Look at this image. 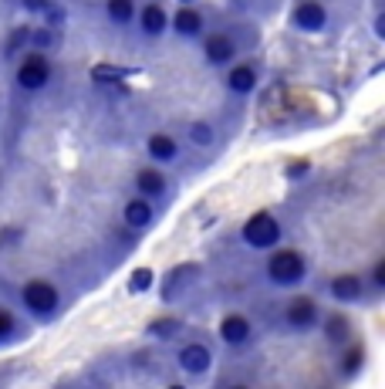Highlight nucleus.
I'll return each instance as SVG.
<instances>
[{
    "instance_id": "2f4dec72",
    "label": "nucleus",
    "mask_w": 385,
    "mask_h": 389,
    "mask_svg": "<svg viewBox=\"0 0 385 389\" xmlns=\"http://www.w3.org/2000/svg\"><path fill=\"white\" fill-rule=\"evenodd\" d=\"M169 389H186V386H169Z\"/></svg>"
},
{
    "instance_id": "aec40b11",
    "label": "nucleus",
    "mask_w": 385,
    "mask_h": 389,
    "mask_svg": "<svg viewBox=\"0 0 385 389\" xmlns=\"http://www.w3.org/2000/svg\"><path fill=\"white\" fill-rule=\"evenodd\" d=\"M132 0H109V17L116 21V24H129L132 21Z\"/></svg>"
},
{
    "instance_id": "f3484780",
    "label": "nucleus",
    "mask_w": 385,
    "mask_h": 389,
    "mask_svg": "<svg viewBox=\"0 0 385 389\" xmlns=\"http://www.w3.org/2000/svg\"><path fill=\"white\" fill-rule=\"evenodd\" d=\"M139 190L146 196H159L166 190V180L159 173H153V169H146V173H139Z\"/></svg>"
},
{
    "instance_id": "2eb2a0df",
    "label": "nucleus",
    "mask_w": 385,
    "mask_h": 389,
    "mask_svg": "<svg viewBox=\"0 0 385 389\" xmlns=\"http://www.w3.org/2000/svg\"><path fill=\"white\" fill-rule=\"evenodd\" d=\"M166 24H169V17H166V10H162V7H146V10H142V31H146V34H162V31H166Z\"/></svg>"
},
{
    "instance_id": "c85d7f7f",
    "label": "nucleus",
    "mask_w": 385,
    "mask_h": 389,
    "mask_svg": "<svg viewBox=\"0 0 385 389\" xmlns=\"http://www.w3.org/2000/svg\"><path fill=\"white\" fill-rule=\"evenodd\" d=\"M305 173H308V162H291V166H287V176H291V180H298V176H305Z\"/></svg>"
},
{
    "instance_id": "39448f33",
    "label": "nucleus",
    "mask_w": 385,
    "mask_h": 389,
    "mask_svg": "<svg viewBox=\"0 0 385 389\" xmlns=\"http://www.w3.org/2000/svg\"><path fill=\"white\" fill-rule=\"evenodd\" d=\"M199 277V264H176L173 271L166 274V284H162V295L166 298H179L192 281Z\"/></svg>"
},
{
    "instance_id": "7ed1b4c3",
    "label": "nucleus",
    "mask_w": 385,
    "mask_h": 389,
    "mask_svg": "<svg viewBox=\"0 0 385 389\" xmlns=\"http://www.w3.org/2000/svg\"><path fill=\"white\" fill-rule=\"evenodd\" d=\"M24 305L34 315H54L58 311V291L47 281H31L24 288Z\"/></svg>"
},
{
    "instance_id": "6e6552de",
    "label": "nucleus",
    "mask_w": 385,
    "mask_h": 389,
    "mask_svg": "<svg viewBox=\"0 0 385 389\" xmlns=\"http://www.w3.org/2000/svg\"><path fill=\"white\" fill-rule=\"evenodd\" d=\"M179 366L190 376H203L210 369V352H206V346H186V349L179 352Z\"/></svg>"
},
{
    "instance_id": "4be33fe9",
    "label": "nucleus",
    "mask_w": 385,
    "mask_h": 389,
    "mask_svg": "<svg viewBox=\"0 0 385 389\" xmlns=\"http://www.w3.org/2000/svg\"><path fill=\"white\" fill-rule=\"evenodd\" d=\"M125 75H129L125 68H112V65H95V72H91L95 81H118V78H125Z\"/></svg>"
},
{
    "instance_id": "f257e3e1",
    "label": "nucleus",
    "mask_w": 385,
    "mask_h": 389,
    "mask_svg": "<svg viewBox=\"0 0 385 389\" xmlns=\"http://www.w3.org/2000/svg\"><path fill=\"white\" fill-rule=\"evenodd\" d=\"M267 274L274 284H298V281L308 274V264H305V257L294 254V251H277L267 261Z\"/></svg>"
},
{
    "instance_id": "a878e982",
    "label": "nucleus",
    "mask_w": 385,
    "mask_h": 389,
    "mask_svg": "<svg viewBox=\"0 0 385 389\" xmlns=\"http://www.w3.org/2000/svg\"><path fill=\"white\" fill-rule=\"evenodd\" d=\"M14 335V318H10V311H0V342H7Z\"/></svg>"
},
{
    "instance_id": "1a4fd4ad",
    "label": "nucleus",
    "mask_w": 385,
    "mask_h": 389,
    "mask_svg": "<svg viewBox=\"0 0 385 389\" xmlns=\"http://www.w3.org/2000/svg\"><path fill=\"white\" fill-rule=\"evenodd\" d=\"M294 24L301 28V31H321L324 28V7L321 3H301L298 10H294Z\"/></svg>"
},
{
    "instance_id": "ddd939ff",
    "label": "nucleus",
    "mask_w": 385,
    "mask_h": 389,
    "mask_svg": "<svg viewBox=\"0 0 385 389\" xmlns=\"http://www.w3.org/2000/svg\"><path fill=\"white\" fill-rule=\"evenodd\" d=\"M230 88L236 95H247V92H254V85H257V72L250 68V65H240V68H233L230 72Z\"/></svg>"
},
{
    "instance_id": "b1692460",
    "label": "nucleus",
    "mask_w": 385,
    "mask_h": 389,
    "mask_svg": "<svg viewBox=\"0 0 385 389\" xmlns=\"http://www.w3.org/2000/svg\"><path fill=\"white\" fill-rule=\"evenodd\" d=\"M362 362H365V352H362V349H351V352H348V355H345V366H342V369H345V376H358Z\"/></svg>"
},
{
    "instance_id": "f03ea898",
    "label": "nucleus",
    "mask_w": 385,
    "mask_h": 389,
    "mask_svg": "<svg viewBox=\"0 0 385 389\" xmlns=\"http://www.w3.org/2000/svg\"><path fill=\"white\" fill-rule=\"evenodd\" d=\"M243 240L257 251H267L280 240V224L270 217V213H254L247 224H243Z\"/></svg>"
},
{
    "instance_id": "393cba45",
    "label": "nucleus",
    "mask_w": 385,
    "mask_h": 389,
    "mask_svg": "<svg viewBox=\"0 0 385 389\" xmlns=\"http://www.w3.org/2000/svg\"><path fill=\"white\" fill-rule=\"evenodd\" d=\"M28 34H31V31H24V28H21V31H14V38L7 41V48H3V51H7V54H17V51H21V44L28 41Z\"/></svg>"
},
{
    "instance_id": "f8f14e48",
    "label": "nucleus",
    "mask_w": 385,
    "mask_h": 389,
    "mask_svg": "<svg viewBox=\"0 0 385 389\" xmlns=\"http://www.w3.org/2000/svg\"><path fill=\"white\" fill-rule=\"evenodd\" d=\"M125 224H129V227H149V224H153V207H149V200H132V203L125 207Z\"/></svg>"
},
{
    "instance_id": "7c9ffc66",
    "label": "nucleus",
    "mask_w": 385,
    "mask_h": 389,
    "mask_svg": "<svg viewBox=\"0 0 385 389\" xmlns=\"http://www.w3.org/2000/svg\"><path fill=\"white\" fill-rule=\"evenodd\" d=\"M24 7H28V10H44L47 0H24Z\"/></svg>"
},
{
    "instance_id": "cd10ccee",
    "label": "nucleus",
    "mask_w": 385,
    "mask_h": 389,
    "mask_svg": "<svg viewBox=\"0 0 385 389\" xmlns=\"http://www.w3.org/2000/svg\"><path fill=\"white\" fill-rule=\"evenodd\" d=\"M28 41H31V44H38V48H47V44H51V31H31Z\"/></svg>"
},
{
    "instance_id": "bb28decb",
    "label": "nucleus",
    "mask_w": 385,
    "mask_h": 389,
    "mask_svg": "<svg viewBox=\"0 0 385 389\" xmlns=\"http://www.w3.org/2000/svg\"><path fill=\"white\" fill-rule=\"evenodd\" d=\"M44 14H47V24H51V28H58V24L65 21V10H61V7H44Z\"/></svg>"
},
{
    "instance_id": "4468645a",
    "label": "nucleus",
    "mask_w": 385,
    "mask_h": 389,
    "mask_svg": "<svg viewBox=\"0 0 385 389\" xmlns=\"http://www.w3.org/2000/svg\"><path fill=\"white\" fill-rule=\"evenodd\" d=\"M176 139H169V136H153L149 139V156H153L155 162H173L176 159Z\"/></svg>"
},
{
    "instance_id": "473e14b6",
    "label": "nucleus",
    "mask_w": 385,
    "mask_h": 389,
    "mask_svg": "<svg viewBox=\"0 0 385 389\" xmlns=\"http://www.w3.org/2000/svg\"><path fill=\"white\" fill-rule=\"evenodd\" d=\"M233 389H243V386H233Z\"/></svg>"
},
{
    "instance_id": "0eeeda50",
    "label": "nucleus",
    "mask_w": 385,
    "mask_h": 389,
    "mask_svg": "<svg viewBox=\"0 0 385 389\" xmlns=\"http://www.w3.org/2000/svg\"><path fill=\"white\" fill-rule=\"evenodd\" d=\"M314 322H318V308H314V302L298 298V302L287 305V325H291V328H311Z\"/></svg>"
},
{
    "instance_id": "a211bd4d",
    "label": "nucleus",
    "mask_w": 385,
    "mask_h": 389,
    "mask_svg": "<svg viewBox=\"0 0 385 389\" xmlns=\"http://www.w3.org/2000/svg\"><path fill=\"white\" fill-rule=\"evenodd\" d=\"M132 295H142V291H149L153 288V271L149 268H135V271L129 274V284H125Z\"/></svg>"
},
{
    "instance_id": "6ab92c4d",
    "label": "nucleus",
    "mask_w": 385,
    "mask_h": 389,
    "mask_svg": "<svg viewBox=\"0 0 385 389\" xmlns=\"http://www.w3.org/2000/svg\"><path fill=\"white\" fill-rule=\"evenodd\" d=\"M348 332H351V328H348L345 315H331V318H328V325H324V335H328L331 342H345Z\"/></svg>"
},
{
    "instance_id": "dca6fc26",
    "label": "nucleus",
    "mask_w": 385,
    "mask_h": 389,
    "mask_svg": "<svg viewBox=\"0 0 385 389\" xmlns=\"http://www.w3.org/2000/svg\"><path fill=\"white\" fill-rule=\"evenodd\" d=\"M173 24H176V31H179V34H199V28H203V17H199L196 10H179Z\"/></svg>"
},
{
    "instance_id": "5701e85b",
    "label": "nucleus",
    "mask_w": 385,
    "mask_h": 389,
    "mask_svg": "<svg viewBox=\"0 0 385 389\" xmlns=\"http://www.w3.org/2000/svg\"><path fill=\"white\" fill-rule=\"evenodd\" d=\"M190 139L196 143V146H210V143H213V132H210L206 122H196V125L190 129Z\"/></svg>"
},
{
    "instance_id": "9b49d317",
    "label": "nucleus",
    "mask_w": 385,
    "mask_h": 389,
    "mask_svg": "<svg viewBox=\"0 0 385 389\" xmlns=\"http://www.w3.org/2000/svg\"><path fill=\"white\" fill-rule=\"evenodd\" d=\"M233 41L227 34H213V38L206 41V58L213 61V65H223V61H230L233 58Z\"/></svg>"
},
{
    "instance_id": "9d476101",
    "label": "nucleus",
    "mask_w": 385,
    "mask_h": 389,
    "mask_svg": "<svg viewBox=\"0 0 385 389\" xmlns=\"http://www.w3.org/2000/svg\"><path fill=\"white\" fill-rule=\"evenodd\" d=\"M331 295H335L338 302H358V298H362V277H355V274L335 277V281H331Z\"/></svg>"
},
{
    "instance_id": "c756f323",
    "label": "nucleus",
    "mask_w": 385,
    "mask_h": 389,
    "mask_svg": "<svg viewBox=\"0 0 385 389\" xmlns=\"http://www.w3.org/2000/svg\"><path fill=\"white\" fill-rule=\"evenodd\" d=\"M375 288H385V264H375Z\"/></svg>"
},
{
    "instance_id": "423d86ee",
    "label": "nucleus",
    "mask_w": 385,
    "mask_h": 389,
    "mask_svg": "<svg viewBox=\"0 0 385 389\" xmlns=\"http://www.w3.org/2000/svg\"><path fill=\"white\" fill-rule=\"evenodd\" d=\"M220 339H223L227 346H243V342L250 339V322H247L243 315H227V318L220 322Z\"/></svg>"
},
{
    "instance_id": "20e7f679",
    "label": "nucleus",
    "mask_w": 385,
    "mask_h": 389,
    "mask_svg": "<svg viewBox=\"0 0 385 389\" xmlns=\"http://www.w3.org/2000/svg\"><path fill=\"white\" fill-rule=\"evenodd\" d=\"M47 75H51L47 61H44L41 54H31V58L21 65L17 81H21V88H28V92H38V88H44V85H47Z\"/></svg>"
},
{
    "instance_id": "412c9836",
    "label": "nucleus",
    "mask_w": 385,
    "mask_h": 389,
    "mask_svg": "<svg viewBox=\"0 0 385 389\" xmlns=\"http://www.w3.org/2000/svg\"><path fill=\"white\" fill-rule=\"evenodd\" d=\"M179 328H183V325H179L176 318H162V322H153V325H149V332H153L155 339H173V335H179Z\"/></svg>"
}]
</instances>
